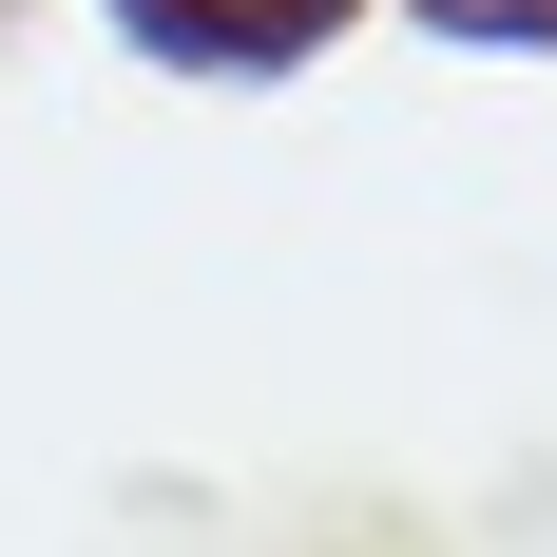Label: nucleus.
<instances>
[{
	"label": "nucleus",
	"instance_id": "nucleus-1",
	"mask_svg": "<svg viewBox=\"0 0 557 557\" xmlns=\"http://www.w3.org/2000/svg\"><path fill=\"white\" fill-rule=\"evenodd\" d=\"M115 20H135L154 58H288L327 0H115Z\"/></svg>",
	"mask_w": 557,
	"mask_h": 557
}]
</instances>
